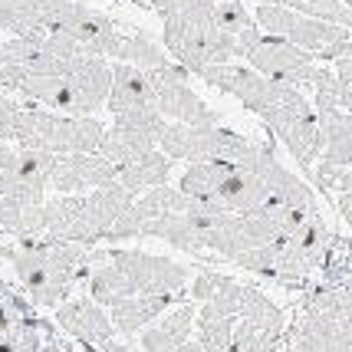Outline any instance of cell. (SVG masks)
Masks as SVG:
<instances>
[{"mask_svg": "<svg viewBox=\"0 0 352 352\" xmlns=\"http://www.w3.org/2000/svg\"><path fill=\"white\" fill-rule=\"evenodd\" d=\"M257 148V142L234 129H191L182 122H165L158 135V152H165L171 162H224V165H241L250 152Z\"/></svg>", "mask_w": 352, "mask_h": 352, "instance_id": "1", "label": "cell"}, {"mask_svg": "<svg viewBox=\"0 0 352 352\" xmlns=\"http://www.w3.org/2000/svg\"><path fill=\"white\" fill-rule=\"evenodd\" d=\"M254 20H257L263 36H280L287 43L300 46L303 53L316 56V63H333L339 46L352 40V30L322 23V20H313V16H300L287 10V7H276V3H257Z\"/></svg>", "mask_w": 352, "mask_h": 352, "instance_id": "2", "label": "cell"}, {"mask_svg": "<svg viewBox=\"0 0 352 352\" xmlns=\"http://www.w3.org/2000/svg\"><path fill=\"white\" fill-rule=\"evenodd\" d=\"M267 129L280 138V145L290 152V158L300 165V171H313V165L322 155V132L316 109L303 92H296L283 106H274L267 116H261Z\"/></svg>", "mask_w": 352, "mask_h": 352, "instance_id": "3", "label": "cell"}, {"mask_svg": "<svg viewBox=\"0 0 352 352\" xmlns=\"http://www.w3.org/2000/svg\"><path fill=\"white\" fill-rule=\"evenodd\" d=\"M109 261L129 276L138 296H182L191 283V267L171 261V257L116 247V250H109Z\"/></svg>", "mask_w": 352, "mask_h": 352, "instance_id": "4", "label": "cell"}, {"mask_svg": "<svg viewBox=\"0 0 352 352\" xmlns=\"http://www.w3.org/2000/svg\"><path fill=\"white\" fill-rule=\"evenodd\" d=\"M247 66L257 69L263 79L287 82V86H309L316 76V56H309L280 36H263L247 56Z\"/></svg>", "mask_w": 352, "mask_h": 352, "instance_id": "5", "label": "cell"}, {"mask_svg": "<svg viewBox=\"0 0 352 352\" xmlns=\"http://www.w3.org/2000/svg\"><path fill=\"white\" fill-rule=\"evenodd\" d=\"M198 79H204L208 86L234 96L237 102L250 112H270L274 106V79H263L257 69H250L247 63H224V66H204L198 73Z\"/></svg>", "mask_w": 352, "mask_h": 352, "instance_id": "6", "label": "cell"}, {"mask_svg": "<svg viewBox=\"0 0 352 352\" xmlns=\"http://www.w3.org/2000/svg\"><path fill=\"white\" fill-rule=\"evenodd\" d=\"M119 182V168L102 155H60L50 175V191L56 195H92Z\"/></svg>", "mask_w": 352, "mask_h": 352, "instance_id": "7", "label": "cell"}, {"mask_svg": "<svg viewBox=\"0 0 352 352\" xmlns=\"http://www.w3.org/2000/svg\"><path fill=\"white\" fill-rule=\"evenodd\" d=\"M73 0H0V30L14 40L46 36L63 23Z\"/></svg>", "mask_w": 352, "mask_h": 352, "instance_id": "8", "label": "cell"}, {"mask_svg": "<svg viewBox=\"0 0 352 352\" xmlns=\"http://www.w3.org/2000/svg\"><path fill=\"white\" fill-rule=\"evenodd\" d=\"M56 326H60L66 336H73L76 342H82L86 349H99L116 339V326L112 316L99 307L92 296H79V300H66L56 309Z\"/></svg>", "mask_w": 352, "mask_h": 352, "instance_id": "9", "label": "cell"}, {"mask_svg": "<svg viewBox=\"0 0 352 352\" xmlns=\"http://www.w3.org/2000/svg\"><path fill=\"white\" fill-rule=\"evenodd\" d=\"M155 82V106L165 116V122H182L191 129H217L221 112L211 109L198 92L191 89V82Z\"/></svg>", "mask_w": 352, "mask_h": 352, "instance_id": "10", "label": "cell"}, {"mask_svg": "<svg viewBox=\"0 0 352 352\" xmlns=\"http://www.w3.org/2000/svg\"><path fill=\"white\" fill-rule=\"evenodd\" d=\"M155 102V82L148 73H142L135 66H125L116 63L112 66V92H109L106 109L112 116H125V112H135L142 106H152Z\"/></svg>", "mask_w": 352, "mask_h": 352, "instance_id": "11", "label": "cell"}, {"mask_svg": "<svg viewBox=\"0 0 352 352\" xmlns=\"http://www.w3.org/2000/svg\"><path fill=\"white\" fill-rule=\"evenodd\" d=\"M195 322H198L195 303H184V307L171 309L168 316H162V320L152 322L142 333V352H178L182 346L191 342Z\"/></svg>", "mask_w": 352, "mask_h": 352, "instance_id": "12", "label": "cell"}, {"mask_svg": "<svg viewBox=\"0 0 352 352\" xmlns=\"http://www.w3.org/2000/svg\"><path fill=\"white\" fill-rule=\"evenodd\" d=\"M116 30H119V23H116L106 10L73 0V3H69V10H66V16H63V23L53 33H66V36H73V40L82 43V50L89 53L92 46L102 43V40L112 36Z\"/></svg>", "mask_w": 352, "mask_h": 352, "instance_id": "13", "label": "cell"}, {"mask_svg": "<svg viewBox=\"0 0 352 352\" xmlns=\"http://www.w3.org/2000/svg\"><path fill=\"white\" fill-rule=\"evenodd\" d=\"M175 300L178 296H129V300H122V303H116L109 309V316H112V326H116L119 336L132 339L142 329H148Z\"/></svg>", "mask_w": 352, "mask_h": 352, "instance_id": "14", "label": "cell"}, {"mask_svg": "<svg viewBox=\"0 0 352 352\" xmlns=\"http://www.w3.org/2000/svg\"><path fill=\"white\" fill-rule=\"evenodd\" d=\"M237 165H224V162H195L182 171L178 178V191L191 201H211L214 204L224 191V184L234 178Z\"/></svg>", "mask_w": 352, "mask_h": 352, "instance_id": "15", "label": "cell"}, {"mask_svg": "<svg viewBox=\"0 0 352 352\" xmlns=\"http://www.w3.org/2000/svg\"><path fill=\"white\" fill-rule=\"evenodd\" d=\"M322 155L320 162L333 168H352V112H320Z\"/></svg>", "mask_w": 352, "mask_h": 352, "instance_id": "16", "label": "cell"}, {"mask_svg": "<svg viewBox=\"0 0 352 352\" xmlns=\"http://www.w3.org/2000/svg\"><path fill=\"white\" fill-rule=\"evenodd\" d=\"M102 261L92 257V270H89V296L99 303L102 309H112L116 303H122L129 296H138L135 287L129 283V276L109 261V254H99Z\"/></svg>", "mask_w": 352, "mask_h": 352, "instance_id": "17", "label": "cell"}, {"mask_svg": "<svg viewBox=\"0 0 352 352\" xmlns=\"http://www.w3.org/2000/svg\"><path fill=\"white\" fill-rule=\"evenodd\" d=\"M293 346L296 352H352V333L346 322L303 320Z\"/></svg>", "mask_w": 352, "mask_h": 352, "instance_id": "18", "label": "cell"}, {"mask_svg": "<svg viewBox=\"0 0 352 352\" xmlns=\"http://www.w3.org/2000/svg\"><path fill=\"white\" fill-rule=\"evenodd\" d=\"M116 63H125V66H135V69H142V73H148V76H155V73H162V69H168L171 63V53L165 50V46L155 40L152 33L145 30H135V33H125L122 40V50H119V56H116Z\"/></svg>", "mask_w": 352, "mask_h": 352, "instance_id": "19", "label": "cell"}, {"mask_svg": "<svg viewBox=\"0 0 352 352\" xmlns=\"http://www.w3.org/2000/svg\"><path fill=\"white\" fill-rule=\"evenodd\" d=\"M303 320H352V283H320L303 303Z\"/></svg>", "mask_w": 352, "mask_h": 352, "instance_id": "20", "label": "cell"}, {"mask_svg": "<svg viewBox=\"0 0 352 352\" xmlns=\"http://www.w3.org/2000/svg\"><path fill=\"white\" fill-rule=\"evenodd\" d=\"M171 162L165 152H148L142 155V158H135V162H129V165H122L119 168V184L122 188H129L132 195H145V191H152V188H162V184H168V175H171Z\"/></svg>", "mask_w": 352, "mask_h": 352, "instance_id": "21", "label": "cell"}, {"mask_svg": "<svg viewBox=\"0 0 352 352\" xmlns=\"http://www.w3.org/2000/svg\"><path fill=\"white\" fill-rule=\"evenodd\" d=\"M155 148H158V138L145 135V132H135V129H125V125H112V129H106V138H102V145H99V155L109 158L116 168H122V165L155 152Z\"/></svg>", "mask_w": 352, "mask_h": 352, "instance_id": "22", "label": "cell"}, {"mask_svg": "<svg viewBox=\"0 0 352 352\" xmlns=\"http://www.w3.org/2000/svg\"><path fill=\"white\" fill-rule=\"evenodd\" d=\"M241 320L254 322L261 333L274 336L276 342H280L283 329H287V316H283V309L276 307L267 293L257 290V287H244V313H241Z\"/></svg>", "mask_w": 352, "mask_h": 352, "instance_id": "23", "label": "cell"}, {"mask_svg": "<svg viewBox=\"0 0 352 352\" xmlns=\"http://www.w3.org/2000/svg\"><path fill=\"white\" fill-rule=\"evenodd\" d=\"M257 3H276V7H287L300 16H313L322 23L352 30V7L342 0H257Z\"/></svg>", "mask_w": 352, "mask_h": 352, "instance_id": "24", "label": "cell"}, {"mask_svg": "<svg viewBox=\"0 0 352 352\" xmlns=\"http://www.w3.org/2000/svg\"><path fill=\"white\" fill-rule=\"evenodd\" d=\"M214 23L221 33L228 36H247V33H257V20L254 10H247L244 0H230V3H217L214 7Z\"/></svg>", "mask_w": 352, "mask_h": 352, "instance_id": "25", "label": "cell"}, {"mask_svg": "<svg viewBox=\"0 0 352 352\" xmlns=\"http://www.w3.org/2000/svg\"><path fill=\"white\" fill-rule=\"evenodd\" d=\"M280 247L283 241H274L267 247H257V250H247L244 257H237V267H244L250 274H261V276H276V261H280Z\"/></svg>", "mask_w": 352, "mask_h": 352, "instance_id": "26", "label": "cell"}, {"mask_svg": "<svg viewBox=\"0 0 352 352\" xmlns=\"http://www.w3.org/2000/svg\"><path fill=\"white\" fill-rule=\"evenodd\" d=\"M116 125H125V129H135V132H145V135L158 138L162 129H165V116L158 112V106H142L135 112H125V116H116Z\"/></svg>", "mask_w": 352, "mask_h": 352, "instance_id": "27", "label": "cell"}, {"mask_svg": "<svg viewBox=\"0 0 352 352\" xmlns=\"http://www.w3.org/2000/svg\"><path fill=\"white\" fill-rule=\"evenodd\" d=\"M221 283H224V274H217V270H198L195 274V283L188 287V296H191V303H208L217 290H221Z\"/></svg>", "mask_w": 352, "mask_h": 352, "instance_id": "28", "label": "cell"}, {"mask_svg": "<svg viewBox=\"0 0 352 352\" xmlns=\"http://www.w3.org/2000/svg\"><path fill=\"white\" fill-rule=\"evenodd\" d=\"M16 116H20V106H16L10 96H0V142H10L14 145Z\"/></svg>", "mask_w": 352, "mask_h": 352, "instance_id": "29", "label": "cell"}, {"mask_svg": "<svg viewBox=\"0 0 352 352\" xmlns=\"http://www.w3.org/2000/svg\"><path fill=\"white\" fill-rule=\"evenodd\" d=\"M148 3H152L155 14H162L165 20H168V16H175L178 10H184V7H188L191 0H148Z\"/></svg>", "mask_w": 352, "mask_h": 352, "instance_id": "30", "label": "cell"}, {"mask_svg": "<svg viewBox=\"0 0 352 352\" xmlns=\"http://www.w3.org/2000/svg\"><path fill=\"white\" fill-rule=\"evenodd\" d=\"M336 208H339V214H342V221L352 228V195H342V191H339V195H336Z\"/></svg>", "mask_w": 352, "mask_h": 352, "instance_id": "31", "label": "cell"}, {"mask_svg": "<svg viewBox=\"0 0 352 352\" xmlns=\"http://www.w3.org/2000/svg\"><path fill=\"white\" fill-rule=\"evenodd\" d=\"M92 352H138V349L122 342V339H112V342H106V346H99V349H92Z\"/></svg>", "mask_w": 352, "mask_h": 352, "instance_id": "32", "label": "cell"}, {"mask_svg": "<svg viewBox=\"0 0 352 352\" xmlns=\"http://www.w3.org/2000/svg\"><path fill=\"white\" fill-rule=\"evenodd\" d=\"M178 352H217V349H211V346H204V342H198V339H191L188 346H182Z\"/></svg>", "mask_w": 352, "mask_h": 352, "instance_id": "33", "label": "cell"}, {"mask_svg": "<svg viewBox=\"0 0 352 352\" xmlns=\"http://www.w3.org/2000/svg\"><path fill=\"white\" fill-rule=\"evenodd\" d=\"M122 3H132V7H142V10H148V7H152L148 0H122Z\"/></svg>", "mask_w": 352, "mask_h": 352, "instance_id": "34", "label": "cell"}, {"mask_svg": "<svg viewBox=\"0 0 352 352\" xmlns=\"http://www.w3.org/2000/svg\"><path fill=\"white\" fill-rule=\"evenodd\" d=\"M50 352H73V349H69V346H63V342H53V346H50Z\"/></svg>", "mask_w": 352, "mask_h": 352, "instance_id": "35", "label": "cell"}, {"mask_svg": "<svg viewBox=\"0 0 352 352\" xmlns=\"http://www.w3.org/2000/svg\"><path fill=\"white\" fill-rule=\"evenodd\" d=\"M208 3H214V7H217V3H230V0H208Z\"/></svg>", "mask_w": 352, "mask_h": 352, "instance_id": "36", "label": "cell"}]
</instances>
